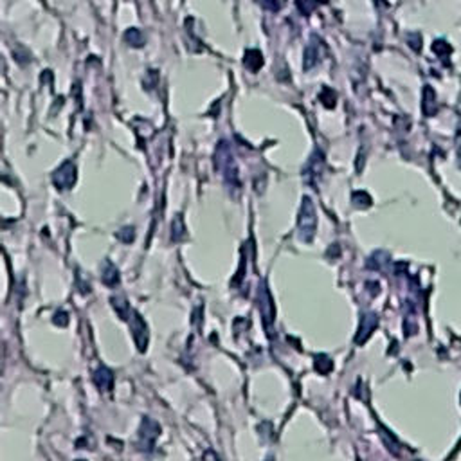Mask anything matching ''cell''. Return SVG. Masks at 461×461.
Returning a JSON list of instances; mask_svg holds the SVG:
<instances>
[{
	"instance_id": "obj_3",
	"label": "cell",
	"mask_w": 461,
	"mask_h": 461,
	"mask_svg": "<svg viewBox=\"0 0 461 461\" xmlns=\"http://www.w3.org/2000/svg\"><path fill=\"white\" fill-rule=\"evenodd\" d=\"M243 65H245L247 69L252 70V72H256V70L261 69L263 65V56L259 51H256V49H251V51H247L245 53V58H243Z\"/></svg>"
},
{
	"instance_id": "obj_2",
	"label": "cell",
	"mask_w": 461,
	"mask_h": 461,
	"mask_svg": "<svg viewBox=\"0 0 461 461\" xmlns=\"http://www.w3.org/2000/svg\"><path fill=\"white\" fill-rule=\"evenodd\" d=\"M54 182H56V186H60V187L70 186V184L74 182V164L65 162L63 166L54 173Z\"/></svg>"
},
{
	"instance_id": "obj_1",
	"label": "cell",
	"mask_w": 461,
	"mask_h": 461,
	"mask_svg": "<svg viewBox=\"0 0 461 461\" xmlns=\"http://www.w3.org/2000/svg\"><path fill=\"white\" fill-rule=\"evenodd\" d=\"M321 56H323V44H321L317 38H312L310 44L304 49V56H303V69L310 70L312 67H316L319 63Z\"/></svg>"
},
{
	"instance_id": "obj_7",
	"label": "cell",
	"mask_w": 461,
	"mask_h": 461,
	"mask_svg": "<svg viewBox=\"0 0 461 461\" xmlns=\"http://www.w3.org/2000/svg\"><path fill=\"white\" fill-rule=\"evenodd\" d=\"M317 2L316 0H297V8L303 15H310L314 9H316Z\"/></svg>"
},
{
	"instance_id": "obj_5",
	"label": "cell",
	"mask_w": 461,
	"mask_h": 461,
	"mask_svg": "<svg viewBox=\"0 0 461 461\" xmlns=\"http://www.w3.org/2000/svg\"><path fill=\"white\" fill-rule=\"evenodd\" d=\"M125 40L128 42L130 45H134V47H141V45L144 44V36H142V32L139 31L137 27L128 29V31L125 32Z\"/></svg>"
},
{
	"instance_id": "obj_4",
	"label": "cell",
	"mask_w": 461,
	"mask_h": 461,
	"mask_svg": "<svg viewBox=\"0 0 461 461\" xmlns=\"http://www.w3.org/2000/svg\"><path fill=\"white\" fill-rule=\"evenodd\" d=\"M436 112V96L431 87H425L424 90V113L425 116H433Z\"/></svg>"
},
{
	"instance_id": "obj_8",
	"label": "cell",
	"mask_w": 461,
	"mask_h": 461,
	"mask_svg": "<svg viewBox=\"0 0 461 461\" xmlns=\"http://www.w3.org/2000/svg\"><path fill=\"white\" fill-rule=\"evenodd\" d=\"M411 38H413V40H411V47L416 49V51H420V47H421V44H420V42H421L420 34H416V32H414V34H413Z\"/></svg>"
},
{
	"instance_id": "obj_6",
	"label": "cell",
	"mask_w": 461,
	"mask_h": 461,
	"mask_svg": "<svg viewBox=\"0 0 461 461\" xmlns=\"http://www.w3.org/2000/svg\"><path fill=\"white\" fill-rule=\"evenodd\" d=\"M433 51H434V53H436L440 58H447V56L450 54V51H452V49H450V45L447 44V42L438 40V42H434V44H433Z\"/></svg>"
}]
</instances>
